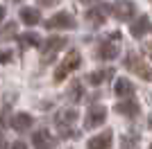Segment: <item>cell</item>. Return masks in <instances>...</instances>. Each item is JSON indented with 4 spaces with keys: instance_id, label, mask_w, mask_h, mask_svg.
<instances>
[{
    "instance_id": "15",
    "label": "cell",
    "mask_w": 152,
    "mask_h": 149,
    "mask_svg": "<svg viewBox=\"0 0 152 149\" xmlns=\"http://www.w3.org/2000/svg\"><path fill=\"white\" fill-rule=\"evenodd\" d=\"M116 113L127 115V118H134V115L139 113V104H136V102H121V104L116 106Z\"/></svg>"
},
{
    "instance_id": "22",
    "label": "cell",
    "mask_w": 152,
    "mask_h": 149,
    "mask_svg": "<svg viewBox=\"0 0 152 149\" xmlns=\"http://www.w3.org/2000/svg\"><path fill=\"white\" fill-rule=\"evenodd\" d=\"M9 149H27V145L23 142V140H16V142H12V147Z\"/></svg>"
},
{
    "instance_id": "12",
    "label": "cell",
    "mask_w": 152,
    "mask_h": 149,
    "mask_svg": "<svg viewBox=\"0 0 152 149\" xmlns=\"http://www.w3.org/2000/svg\"><path fill=\"white\" fill-rule=\"evenodd\" d=\"M89 149H111V131H104L100 136L89 140Z\"/></svg>"
},
{
    "instance_id": "14",
    "label": "cell",
    "mask_w": 152,
    "mask_h": 149,
    "mask_svg": "<svg viewBox=\"0 0 152 149\" xmlns=\"http://www.w3.org/2000/svg\"><path fill=\"white\" fill-rule=\"evenodd\" d=\"M114 93L118 95V97H132V95H134V84L129 79H118V81H116Z\"/></svg>"
},
{
    "instance_id": "20",
    "label": "cell",
    "mask_w": 152,
    "mask_h": 149,
    "mask_svg": "<svg viewBox=\"0 0 152 149\" xmlns=\"http://www.w3.org/2000/svg\"><path fill=\"white\" fill-rule=\"evenodd\" d=\"M23 43L25 45H39L41 41H39V36L34 32H27V34H23Z\"/></svg>"
},
{
    "instance_id": "29",
    "label": "cell",
    "mask_w": 152,
    "mask_h": 149,
    "mask_svg": "<svg viewBox=\"0 0 152 149\" xmlns=\"http://www.w3.org/2000/svg\"><path fill=\"white\" fill-rule=\"evenodd\" d=\"M14 2H18V0H14Z\"/></svg>"
},
{
    "instance_id": "24",
    "label": "cell",
    "mask_w": 152,
    "mask_h": 149,
    "mask_svg": "<svg viewBox=\"0 0 152 149\" xmlns=\"http://www.w3.org/2000/svg\"><path fill=\"white\" fill-rule=\"evenodd\" d=\"M148 127L152 129V113H150V118H148Z\"/></svg>"
},
{
    "instance_id": "2",
    "label": "cell",
    "mask_w": 152,
    "mask_h": 149,
    "mask_svg": "<svg viewBox=\"0 0 152 149\" xmlns=\"http://www.w3.org/2000/svg\"><path fill=\"white\" fill-rule=\"evenodd\" d=\"M125 66H127V70H132L134 74H139L141 79H145V81H152V68L150 66H145V63L141 61L139 56L134 54H127V59H125Z\"/></svg>"
},
{
    "instance_id": "1",
    "label": "cell",
    "mask_w": 152,
    "mask_h": 149,
    "mask_svg": "<svg viewBox=\"0 0 152 149\" xmlns=\"http://www.w3.org/2000/svg\"><path fill=\"white\" fill-rule=\"evenodd\" d=\"M80 63H82L80 52H77V50H70L68 54H66V59L61 61V66L57 68V72H55V81H64V79H66V74H70L73 70L80 68Z\"/></svg>"
},
{
    "instance_id": "10",
    "label": "cell",
    "mask_w": 152,
    "mask_h": 149,
    "mask_svg": "<svg viewBox=\"0 0 152 149\" xmlns=\"http://www.w3.org/2000/svg\"><path fill=\"white\" fill-rule=\"evenodd\" d=\"M148 30H150V20H148V16H139V20H134V23L129 25V32H132L134 38L145 36Z\"/></svg>"
},
{
    "instance_id": "30",
    "label": "cell",
    "mask_w": 152,
    "mask_h": 149,
    "mask_svg": "<svg viewBox=\"0 0 152 149\" xmlns=\"http://www.w3.org/2000/svg\"><path fill=\"white\" fill-rule=\"evenodd\" d=\"M150 149H152V145H150Z\"/></svg>"
},
{
    "instance_id": "17",
    "label": "cell",
    "mask_w": 152,
    "mask_h": 149,
    "mask_svg": "<svg viewBox=\"0 0 152 149\" xmlns=\"http://www.w3.org/2000/svg\"><path fill=\"white\" fill-rule=\"evenodd\" d=\"M111 74H114V70H111V68H102V70L91 72L89 74V81H91V84H104L107 79H111Z\"/></svg>"
},
{
    "instance_id": "21",
    "label": "cell",
    "mask_w": 152,
    "mask_h": 149,
    "mask_svg": "<svg viewBox=\"0 0 152 149\" xmlns=\"http://www.w3.org/2000/svg\"><path fill=\"white\" fill-rule=\"evenodd\" d=\"M7 61H12V52H0V63H7Z\"/></svg>"
},
{
    "instance_id": "16",
    "label": "cell",
    "mask_w": 152,
    "mask_h": 149,
    "mask_svg": "<svg viewBox=\"0 0 152 149\" xmlns=\"http://www.w3.org/2000/svg\"><path fill=\"white\" fill-rule=\"evenodd\" d=\"M77 120V111L75 108H64V111L57 113V124L64 127V124H73Z\"/></svg>"
},
{
    "instance_id": "27",
    "label": "cell",
    "mask_w": 152,
    "mask_h": 149,
    "mask_svg": "<svg viewBox=\"0 0 152 149\" xmlns=\"http://www.w3.org/2000/svg\"><path fill=\"white\" fill-rule=\"evenodd\" d=\"M2 127H5V124H2V118H0V131H2Z\"/></svg>"
},
{
    "instance_id": "4",
    "label": "cell",
    "mask_w": 152,
    "mask_h": 149,
    "mask_svg": "<svg viewBox=\"0 0 152 149\" xmlns=\"http://www.w3.org/2000/svg\"><path fill=\"white\" fill-rule=\"evenodd\" d=\"M111 9H114V18L118 20H129L136 14V7H134L132 0H116L111 5Z\"/></svg>"
},
{
    "instance_id": "9",
    "label": "cell",
    "mask_w": 152,
    "mask_h": 149,
    "mask_svg": "<svg viewBox=\"0 0 152 149\" xmlns=\"http://www.w3.org/2000/svg\"><path fill=\"white\" fill-rule=\"evenodd\" d=\"M32 122H34V120H32L30 113H16L9 124H12L14 131H20V133H23V131H27V129L32 127Z\"/></svg>"
},
{
    "instance_id": "13",
    "label": "cell",
    "mask_w": 152,
    "mask_h": 149,
    "mask_svg": "<svg viewBox=\"0 0 152 149\" xmlns=\"http://www.w3.org/2000/svg\"><path fill=\"white\" fill-rule=\"evenodd\" d=\"M20 20H23L25 25H39L41 23V14H39V9L23 7V9H20Z\"/></svg>"
},
{
    "instance_id": "19",
    "label": "cell",
    "mask_w": 152,
    "mask_h": 149,
    "mask_svg": "<svg viewBox=\"0 0 152 149\" xmlns=\"http://www.w3.org/2000/svg\"><path fill=\"white\" fill-rule=\"evenodd\" d=\"M82 97V84L80 81H73L70 84V99H80Z\"/></svg>"
},
{
    "instance_id": "18",
    "label": "cell",
    "mask_w": 152,
    "mask_h": 149,
    "mask_svg": "<svg viewBox=\"0 0 152 149\" xmlns=\"http://www.w3.org/2000/svg\"><path fill=\"white\" fill-rule=\"evenodd\" d=\"M16 30H18V27H16V23H7L5 27H2V30H0V41H9V38L12 36H16Z\"/></svg>"
},
{
    "instance_id": "28",
    "label": "cell",
    "mask_w": 152,
    "mask_h": 149,
    "mask_svg": "<svg viewBox=\"0 0 152 149\" xmlns=\"http://www.w3.org/2000/svg\"><path fill=\"white\" fill-rule=\"evenodd\" d=\"M80 2H93V0H80Z\"/></svg>"
},
{
    "instance_id": "23",
    "label": "cell",
    "mask_w": 152,
    "mask_h": 149,
    "mask_svg": "<svg viewBox=\"0 0 152 149\" xmlns=\"http://www.w3.org/2000/svg\"><path fill=\"white\" fill-rule=\"evenodd\" d=\"M39 5H41V7H55V5H57V0H39Z\"/></svg>"
},
{
    "instance_id": "5",
    "label": "cell",
    "mask_w": 152,
    "mask_h": 149,
    "mask_svg": "<svg viewBox=\"0 0 152 149\" xmlns=\"http://www.w3.org/2000/svg\"><path fill=\"white\" fill-rule=\"evenodd\" d=\"M104 118H107V111H104V106L95 104V106H91L89 113H86V118H84V127H86V129L100 127V124L104 122Z\"/></svg>"
},
{
    "instance_id": "8",
    "label": "cell",
    "mask_w": 152,
    "mask_h": 149,
    "mask_svg": "<svg viewBox=\"0 0 152 149\" xmlns=\"http://www.w3.org/2000/svg\"><path fill=\"white\" fill-rule=\"evenodd\" d=\"M32 145L37 149H48L55 142H52V136H50L48 129H39V131H34V136H32Z\"/></svg>"
},
{
    "instance_id": "26",
    "label": "cell",
    "mask_w": 152,
    "mask_h": 149,
    "mask_svg": "<svg viewBox=\"0 0 152 149\" xmlns=\"http://www.w3.org/2000/svg\"><path fill=\"white\" fill-rule=\"evenodd\" d=\"M5 145H7V142L2 140V138H0V149H5Z\"/></svg>"
},
{
    "instance_id": "3",
    "label": "cell",
    "mask_w": 152,
    "mask_h": 149,
    "mask_svg": "<svg viewBox=\"0 0 152 149\" xmlns=\"http://www.w3.org/2000/svg\"><path fill=\"white\" fill-rule=\"evenodd\" d=\"M45 27H48V30H66V27L73 30V27H75V18H73L68 12H59V14H55L52 18L45 20Z\"/></svg>"
},
{
    "instance_id": "7",
    "label": "cell",
    "mask_w": 152,
    "mask_h": 149,
    "mask_svg": "<svg viewBox=\"0 0 152 149\" xmlns=\"http://www.w3.org/2000/svg\"><path fill=\"white\" fill-rule=\"evenodd\" d=\"M118 52H121V45L114 41H107V43H102L100 48H98V52H95V56L98 59H104V61H111V59H116L118 56Z\"/></svg>"
},
{
    "instance_id": "11",
    "label": "cell",
    "mask_w": 152,
    "mask_h": 149,
    "mask_svg": "<svg viewBox=\"0 0 152 149\" xmlns=\"http://www.w3.org/2000/svg\"><path fill=\"white\" fill-rule=\"evenodd\" d=\"M107 12H109V5H98L86 14V18H89V23H93V25H102L104 18H107Z\"/></svg>"
},
{
    "instance_id": "6",
    "label": "cell",
    "mask_w": 152,
    "mask_h": 149,
    "mask_svg": "<svg viewBox=\"0 0 152 149\" xmlns=\"http://www.w3.org/2000/svg\"><path fill=\"white\" fill-rule=\"evenodd\" d=\"M61 48H66V36H50L43 43V61H50L52 54L59 52Z\"/></svg>"
},
{
    "instance_id": "25",
    "label": "cell",
    "mask_w": 152,
    "mask_h": 149,
    "mask_svg": "<svg viewBox=\"0 0 152 149\" xmlns=\"http://www.w3.org/2000/svg\"><path fill=\"white\" fill-rule=\"evenodd\" d=\"M2 16H5V7H0V20H2Z\"/></svg>"
}]
</instances>
